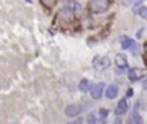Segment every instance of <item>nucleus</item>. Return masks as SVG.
Instances as JSON below:
<instances>
[{"mask_svg":"<svg viewBox=\"0 0 147 124\" xmlns=\"http://www.w3.org/2000/svg\"><path fill=\"white\" fill-rule=\"evenodd\" d=\"M89 8L94 12H104L109 8V0H89Z\"/></svg>","mask_w":147,"mask_h":124,"instance_id":"obj_1","label":"nucleus"},{"mask_svg":"<svg viewBox=\"0 0 147 124\" xmlns=\"http://www.w3.org/2000/svg\"><path fill=\"white\" fill-rule=\"evenodd\" d=\"M142 2H144V0H133V5H135V6H138V5H141Z\"/></svg>","mask_w":147,"mask_h":124,"instance_id":"obj_15","label":"nucleus"},{"mask_svg":"<svg viewBox=\"0 0 147 124\" xmlns=\"http://www.w3.org/2000/svg\"><path fill=\"white\" fill-rule=\"evenodd\" d=\"M144 61H146V64H147V44H146V60H144Z\"/></svg>","mask_w":147,"mask_h":124,"instance_id":"obj_19","label":"nucleus"},{"mask_svg":"<svg viewBox=\"0 0 147 124\" xmlns=\"http://www.w3.org/2000/svg\"><path fill=\"white\" fill-rule=\"evenodd\" d=\"M78 89H80L81 92H89L90 90V81L89 80H81L80 81V86H78Z\"/></svg>","mask_w":147,"mask_h":124,"instance_id":"obj_10","label":"nucleus"},{"mask_svg":"<svg viewBox=\"0 0 147 124\" xmlns=\"http://www.w3.org/2000/svg\"><path fill=\"white\" fill-rule=\"evenodd\" d=\"M121 46H123V49H129V51H132L133 54H138L136 43L132 38H129V37H123L121 38Z\"/></svg>","mask_w":147,"mask_h":124,"instance_id":"obj_3","label":"nucleus"},{"mask_svg":"<svg viewBox=\"0 0 147 124\" xmlns=\"http://www.w3.org/2000/svg\"><path fill=\"white\" fill-rule=\"evenodd\" d=\"M40 2H41V5H43V6L51 8V6H54V3L57 2V0H40Z\"/></svg>","mask_w":147,"mask_h":124,"instance_id":"obj_13","label":"nucleus"},{"mask_svg":"<svg viewBox=\"0 0 147 124\" xmlns=\"http://www.w3.org/2000/svg\"><path fill=\"white\" fill-rule=\"evenodd\" d=\"M118 86L117 84H110L107 86V89H106V98L107 100H113V98H117V95H118Z\"/></svg>","mask_w":147,"mask_h":124,"instance_id":"obj_5","label":"nucleus"},{"mask_svg":"<svg viewBox=\"0 0 147 124\" xmlns=\"http://www.w3.org/2000/svg\"><path fill=\"white\" fill-rule=\"evenodd\" d=\"M127 112V101L126 100H121L118 103V106H117V109H115V113L118 115V117H121V115H124Z\"/></svg>","mask_w":147,"mask_h":124,"instance_id":"obj_8","label":"nucleus"},{"mask_svg":"<svg viewBox=\"0 0 147 124\" xmlns=\"http://www.w3.org/2000/svg\"><path fill=\"white\" fill-rule=\"evenodd\" d=\"M103 90H104V84L103 83H96V84L94 86H90V95H92V98H95V100H98L103 96Z\"/></svg>","mask_w":147,"mask_h":124,"instance_id":"obj_4","label":"nucleus"},{"mask_svg":"<svg viewBox=\"0 0 147 124\" xmlns=\"http://www.w3.org/2000/svg\"><path fill=\"white\" fill-rule=\"evenodd\" d=\"M98 121V119H96V115L95 113H90L89 117L86 118V123H96Z\"/></svg>","mask_w":147,"mask_h":124,"instance_id":"obj_14","label":"nucleus"},{"mask_svg":"<svg viewBox=\"0 0 147 124\" xmlns=\"http://www.w3.org/2000/svg\"><path fill=\"white\" fill-rule=\"evenodd\" d=\"M100 113H101V117H103V118L106 117V115H107V112H106V110H101V112H100Z\"/></svg>","mask_w":147,"mask_h":124,"instance_id":"obj_16","label":"nucleus"},{"mask_svg":"<svg viewBox=\"0 0 147 124\" xmlns=\"http://www.w3.org/2000/svg\"><path fill=\"white\" fill-rule=\"evenodd\" d=\"M92 66H94V69L101 72V71H106L110 66V61L107 57H95L94 61H92Z\"/></svg>","mask_w":147,"mask_h":124,"instance_id":"obj_2","label":"nucleus"},{"mask_svg":"<svg viewBox=\"0 0 147 124\" xmlns=\"http://www.w3.org/2000/svg\"><path fill=\"white\" fill-rule=\"evenodd\" d=\"M127 75H129V80L130 81H138L142 78V71L141 69H130Z\"/></svg>","mask_w":147,"mask_h":124,"instance_id":"obj_6","label":"nucleus"},{"mask_svg":"<svg viewBox=\"0 0 147 124\" xmlns=\"http://www.w3.org/2000/svg\"><path fill=\"white\" fill-rule=\"evenodd\" d=\"M144 89L147 90V78H146V80H144Z\"/></svg>","mask_w":147,"mask_h":124,"instance_id":"obj_18","label":"nucleus"},{"mask_svg":"<svg viewBox=\"0 0 147 124\" xmlns=\"http://www.w3.org/2000/svg\"><path fill=\"white\" fill-rule=\"evenodd\" d=\"M115 63H117V66H118L119 69H126V67H127V58L124 57V55H121V54L117 55V58H115Z\"/></svg>","mask_w":147,"mask_h":124,"instance_id":"obj_9","label":"nucleus"},{"mask_svg":"<svg viewBox=\"0 0 147 124\" xmlns=\"http://www.w3.org/2000/svg\"><path fill=\"white\" fill-rule=\"evenodd\" d=\"M129 123H142V118L140 117V113H136V112H133L132 115H130V118H129Z\"/></svg>","mask_w":147,"mask_h":124,"instance_id":"obj_11","label":"nucleus"},{"mask_svg":"<svg viewBox=\"0 0 147 124\" xmlns=\"http://www.w3.org/2000/svg\"><path fill=\"white\" fill-rule=\"evenodd\" d=\"M136 12H138V16H140V17H142L144 20H147V8H146V6L138 8V9H136Z\"/></svg>","mask_w":147,"mask_h":124,"instance_id":"obj_12","label":"nucleus"},{"mask_svg":"<svg viewBox=\"0 0 147 124\" xmlns=\"http://www.w3.org/2000/svg\"><path fill=\"white\" fill-rule=\"evenodd\" d=\"M80 112H81V107L77 106V104H71V106L66 107V115L67 117H77V115H80Z\"/></svg>","mask_w":147,"mask_h":124,"instance_id":"obj_7","label":"nucleus"},{"mask_svg":"<svg viewBox=\"0 0 147 124\" xmlns=\"http://www.w3.org/2000/svg\"><path fill=\"white\" fill-rule=\"evenodd\" d=\"M132 94H133L132 89H129V90H127V96H132Z\"/></svg>","mask_w":147,"mask_h":124,"instance_id":"obj_17","label":"nucleus"}]
</instances>
